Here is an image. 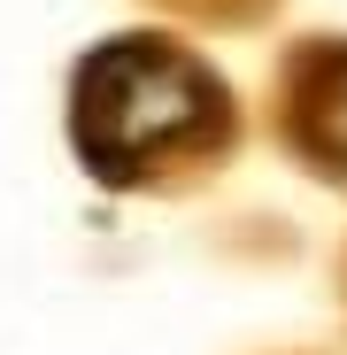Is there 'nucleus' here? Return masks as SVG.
I'll return each instance as SVG.
<instances>
[{
  "instance_id": "nucleus-1",
  "label": "nucleus",
  "mask_w": 347,
  "mask_h": 355,
  "mask_svg": "<svg viewBox=\"0 0 347 355\" xmlns=\"http://www.w3.org/2000/svg\"><path fill=\"white\" fill-rule=\"evenodd\" d=\"M70 132L100 186H170L231 147V93L178 39H108L78 62Z\"/></svg>"
},
{
  "instance_id": "nucleus-2",
  "label": "nucleus",
  "mask_w": 347,
  "mask_h": 355,
  "mask_svg": "<svg viewBox=\"0 0 347 355\" xmlns=\"http://www.w3.org/2000/svg\"><path fill=\"white\" fill-rule=\"evenodd\" d=\"M285 139L317 170L347 178V46H309L285 70Z\"/></svg>"
}]
</instances>
